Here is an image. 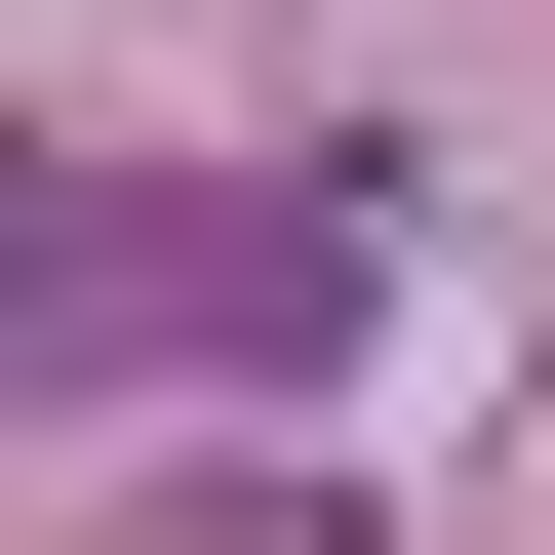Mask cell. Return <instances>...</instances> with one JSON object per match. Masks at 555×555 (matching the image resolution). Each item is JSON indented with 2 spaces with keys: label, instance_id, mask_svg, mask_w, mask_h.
Wrapping results in <instances>:
<instances>
[{
  "label": "cell",
  "instance_id": "obj_1",
  "mask_svg": "<svg viewBox=\"0 0 555 555\" xmlns=\"http://www.w3.org/2000/svg\"><path fill=\"white\" fill-rule=\"evenodd\" d=\"M358 159H80L40 278H0V358L40 397H358Z\"/></svg>",
  "mask_w": 555,
  "mask_h": 555
}]
</instances>
